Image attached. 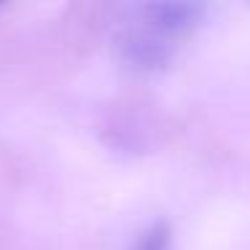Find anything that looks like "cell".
Here are the masks:
<instances>
[{
    "mask_svg": "<svg viewBox=\"0 0 250 250\" xmlns=\"http://www.w3.org/2000/svg\"><path fill=\"white\" fill-rule=\"evenodd\" d=\"M205 8L196 3H148L121 22L119 51L124 62L137 70L164 67L183 46V41L199 27Z\"/></svg>",
    "mask_w": 250,
    "mask_h": 250,
    "instance_id": "cell-1",
    "label": "cell"
},
{
    "mask_svg": "<svg viewBox=\"0 0 250 250\" xmlns=\"http://www.w3.org/2000/svg\"><path fill=\"white\" fill-rule=\"evenodd\" d=\"M129 250H169V229L167 223H153L146 234H140Z\"/></svg>",
    "mask_w": 250,
    "mask_h": 250,
    "instance_id": "cell-2",
    "label": "cell"
}]
</instances>
